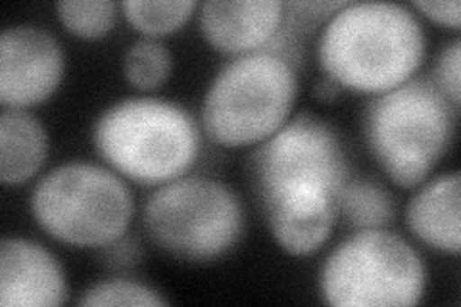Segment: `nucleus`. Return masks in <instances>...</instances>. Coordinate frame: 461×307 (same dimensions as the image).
I'll return each instance as SVG.
<instances>
[{
  "mask_svg": "<svg viewBox=\"0 0 461 307\" xmlns=\"http://www.w3.org/2000/svg\"><path fill=\"white\" fill-rule=\"evenodd\" d=\"M298 89V71L283 56L269 50L237 56L208 86L204 133L225 149L258 146L291 120Z\"/></svg>",
  "mask_w": 461,
  "mask_h": 307,
  "instance_id": "5",
  "label": "nucleus"
},
{
  "mask_svg": "<svg viewBox=\"0 0 461 307\" xmlns=\"http://www.w3.org/2000/svg\"><path fill=\"white\" fill-rule=\"evenodd\" d=\"M100 256H103L106 266L115 269H127V267L137 266L142 257V250H140V244L133 237L123 235L122 239L113 240L112 244L100 248Z\"/></svg>",
  "mask_w": 461,
  "mask_h": 307,
  "instance_id": "20",
  "label": "nucleus"
},
{
  "mask_svg": "<svg viewBox=\"0 0 461 307\" xmlns=\"http://www.w3.org/2000/svg\"><path fill=\"white\" fill-rule=\"evenodd\" d=\"M411 235L430 250L457 256L461 250V177L442 173L417 186L406 208Z\"/></svg>",
  "mask_w": 461,
  "mask_h": 307,
  "instance_id": "12",
  "label": "nucleus"
},
{
  "mask_svg": "<svg viewBox=\"0 0 461 307\" xmlns=\"http://www.w3.org/2000/svg\"><path fill=\"white\" fill-rule=\"evenodd\" d=\"M427 269L415 248L388 229L359 230L335 246L320 271V294L337 307L417 305Z\"/></svg>",
  "mask_w": 461,
  "mask_h": 307,
  "instance_id": "8",
  "label": "nucleus"
},
{
  "mask_svg": "<svg viewBox=\"0 0 461 307\" xmlns=\"http://www.w3.org/2000/svg\"><path fill=\"white\" fill-rule=\"evenodd\" d=\"M56 16L71 35L96 41L113 29L118 5L113 0H64L56 5Z\"/></svg>",
  "mask_w": 461,
  "mask_h": 307,
  "instance_id": "17",
  "label": "nucleus"
},
{
  "mask_svg": "<svg viewBox=\"0 0 461 307\" xmlns=\"http://www.w3.org/2000/svg\"><path fill=\"white\" fill-rule=\"evenodd\" d=\"M250 181L273 240L288 256L320 252L333 235L339 196L352 179L344 142L312 113L288 120L256 146Z\"/></svg>",
  "mask_w": 461,
  "mask_h": 307,
  "instance_id": "1",
  "label": "nucleus"
},
{
  "mask_svg": "<svg viewBox=\"0 0 461 307\" xmlns=\"http://www.w3.org/2000/svg\"><path fill=\"white\" fill-rule=\"evenodd\" d=\"M427 54L420 18L403 5L346 3L317 37L323 76L340 89L381 95L413 79Z\"/></svg>",
  "mask_w": 461,
  "mask_h": 307,
  "instance_id": "2",
  "label": "nucleus"
},
{
  "mask_svg": "<svg viewBox=\"0 0 461 307\" xmlns=\"http://www.w3.org/2000/svg\"><path fill=\"white\" fill-rule=\"evenodd\" d=\"M68 279L45 246L23 237L0 242V305L52 307L68 302Z\"/></svg>",
  "mask_w": 461,
  "mask_h": 307,
  "instance_id": "10",
  "label": "nucleus"
},
{
  "mask_svg": "<svg viewBox=\"0 0 461 307\" xmlns=\"http://www.w3.org/2000/svg\"><path fill=\"white\" fill-rule=\"evenodd\" d=\"M457 113L430 79L413 77L371 96L364 110V137L375 162L400 188L423 185L448 154Z\"/></svg>",
  "mask_w": 461,
  "mask_h": 307,
  "instance_id": "4",
  "label": "nucleus"
},
{
  "mask_svg": "<svg viewBox=\"0 0 461 307\" xmlns=\"http://www.w3.org/2000/svg\"><path fill=\"white\" fill-rule=\"evenodd\" d=\"M142 227L167 256L206 263L239 244L244 210L239 196L221 181L186 173L154 188L142 206Z\"/></svg>",
  "mask_w": 461,
  "mask_h": 307,
  "instance_id": "7",
  "label": "nucleus"
},
{
  "mask_svg": "<svg viewBox=\"0 0 461 307\" xmlns=\"http://www.w3.org/2000/svg\"><path fill=\"white\" fill-rule=\"evenodd\" d=\"M461 41L456 37L446 42L437 56L435 69H432L430 81L435 83L437 89L448 98L456 108L461 106Z\"/></svg>",
  "mask_w": 461,
  "mask_h": 307,
  "instance_id": "19",
  "label": "nucleus"
},
{
  "mask_svg": "<svg viewBox=\"0 0 461 307\" xmlns=\"http://www.w3.org/2000/svg\"><path fill=\"white\" fill-rule=\"evenodd\" d=\"M198 10L202 37L213 50L235 58L264 50L286 16L281 0H208Z\"/></svg>",
  "mask_w": 461,
  "mask_h": 307,
  "instance_id": "11",
  "label": "nucleus"
},
{
  "mask_svg": "<svg viewBox=\"0 0 461 307\" xmlns=\"http://www.w3.org/2000/svg\"><path fill=\"white\" fill-rule=\"evenodd\" d=\"M196 8L194 0H125L122 5L129 25L149 39L176 33L191 20Z\"/></svg>",
  "mask_w": 461,
  "mask_h": 307,
  "instance_id": "15",
  "label": "nucleus"
},
{
  "mask_svg": "<svg viewBox=\"0 0 461 307\" xmlns=\"http://www.w3.org/2000/svg\"><path fill=\"white\" fill-rule=\"evenodd\" d=\"M339 217L354 232L383 230L393 225L396 203L377 181L350 179L339 196Z\"/></svg>",
  "mask_w": 461,
  "mask_h": 307,
  "instance_id": "14",
  "label": "nucleus"
},
{
  "mask_svg": "<svg viewBox=\"0 0 461 307\" xmlns=\"http://www.w3.org/2000/svg\"><path fill=\"white\" fill-rule=\"evenodd\" d=\"M66 54L39 25L18 23L0 35V102L25 110L47 102L64 79Z\"/></svg>",
  "mask_w": 461,
  "mask_h": 307,
  "instance_id": "9",
  "label": "nucleus"
},
{
  "mask_svg": "<svg viewBox=\"0 0 461 307\" xmlns=\"http://www.w3.org/2000/svg\"><path fill=\"white\" fill-rule=\"evenodd\" d=\"M49 158V133L33 113L5 108L0 113V181L18 186L33 179Z\"/></svg>",
  "mask_w": 461,
  "mask_h": 307,
  "instance_id": "13",
  "label": "nucleus"
},
{
  "mask_svg": "<svg viewBox=\"0 0 461 307\" xmlns=\"http://www.w3.org/2000/svg\"><path fill=\"white\" fill-rule=\"evenodd\" d=\"M417 12H421L423 16L430 22H435L440 27L459 29L461 25V3L459 0H442V3H435V0H415L411 5Z\"/></svg>",
  "mask_w": 461,
  "mask_h": 307,
  "instance_id": "21",
  "label": "nucleus"
},
{
  "mask_svg": "<svg viewBox=\"0 0 461 307\" xmlns=\"http://www.w3.org/2000/svg\"><path fill=\"white\" fill-rule=\"evenodd\" d=\"M35 223L58 242L104 248L127 235L135 198L122 175L91 162H68L42 177L32 193Z\"/></svg>",
  "mask_w": 461,
  "mask_h": 307,
  "instance_id": "6",
  "label": "nucleus"
},
{
  "mask_svg": "<svg viewBox=\"0 0 461 307\" xmlns=\"http://www.w3.org/2000/svg\"><path fill=\"white\" fill-rule=\"evenodd\" d=\"M173 56L164 42L144 37L129 47L123 58L127 83L137 91H156L169 79Z\"/></svg>",
  "mask_w": 461,
  "mask_h": 307,
  "instance_id": "16",
  "label": "nucleus"
},
{
  "mask_svg": "<svg viewBox=\"0 0 461 307\" xmlns=\"http://www.w3.org/2000/svg\"><path fill=\"white\" fill-rule=\"evenodd\" d=\"M169 300L162 296V292L133 279H106L86 288L77 305L96 307V305H167Z\"/></svg>",
  "mask_w": 461,
  "mask_h": 307,
  "instance_id": "18",
  "label": "nucleus"
},
{
  "mask_svg": "<svg viewBox=\"0 0 461 307\" xmlns=\"http://www.w3.org/2000/svg\"><path fill=\"white\" fill-rule=\"evenodd\" d=\"M93 144L123 179L160 186L189 173L200 154V129L177 102L131 96L98 115Z\"/></svg>",
  "mask_w": 461,
  "mask_h": 307,
  "instance_id": "3",
  "label": "nucleus"
},
{
  "mask_svg": "<svg viewBox=\"0 0 461 307\" xmlns=\"http://www.w3.org/2000/svg\"><path fill=\"white\" fill-rule=\"evenodd\" d=\"M340 91H342L340 86L335 81H330L329 77H325V76L313 85V96L320 102L337 100L340 96Z\"/></svg>",
  "mask_w": 461,
  "mask_h": 307,
  "instance_id": "22",
  "label": "nucleus"
}]
</instances>
